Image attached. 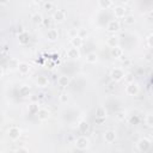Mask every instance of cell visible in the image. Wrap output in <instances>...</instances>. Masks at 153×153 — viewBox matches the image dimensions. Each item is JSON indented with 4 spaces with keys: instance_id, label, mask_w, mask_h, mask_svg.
<instances>
[{
    "instance_id": "6da1fadb",
    "label": "cell",
    "mask_w": 153,
    "mask_h": 153,
    "mask_svg": "<svg viewBox=\"0 0 153 153\" xmlns=\"http://www.w3.org/2000/svg\"><path fill=\"white\" fill-rule=\"evenodd\" d=\"M88 145H90V140H88L86 136H79V137L75 140V146H76V148L80 149V151L86 149V148L88 147Z\"/></svg>"
},
{
    "instance_id": "7a4b0ae2",
    "label": "cell",
    "mask_w": 153,
    "mask_h": 153,
    "mask_svg": "<svg viewBox=\"0 0 153 153\" xmlns=\"http://www.w3.org/2000/svg\"><path fill=\"white\" fill-rule=\"evenodd\" d=\"M110 76H111L112 80L120 81V80H122V79L124 78V72H123L121 68H114V69L111 71V73H110Z\"/></svg>"
},
{
    "instance_id": "3957f363",
    "label": "cell",
    "mask_w": 153,
    "mask_h": 153,
    "mask_svg": "<svg viewBox=\"0 0 153 153\" xmlns=\"http://www.w3.org/2000/svg\"><path fill=\"white\" fill-rule=\"evenodd\" d=\"M126 92L129 96H136L139 93V86L136 84H134V81L133 82H129L127 85V87H126Z\"/></svg>"
},
{
    "instance_id": "277c9868",
    "label": "cell",
    "mask_w": 153,
    "mask_h": 153,
    "mask_svg": "<svg viewBox=\"0 0 153 153\" xmlns=\"http://www.w3.org/2000/svg\"><path fill=\"white\" fill-rule=\"evenodd\" d=\"M149 146H151V141L148 139H146V137L140 139L139 142H137V148H139V151H142V152L147 151L149 148Z\"/></svg>"
},
{
    "instance_id": "5b68a950",
    "label": "cell",
    "mask_w": 153,
    "mask_h": 153,
    "mask_svg": "<svg viewBox=\"0 0 153 153\" xmlns=\"http://www.w3.org/2000/svg\"><path fill=\"white\" fill-rule=\"evenodd\" d=\"M53 19H54L56 23H62V22L66 19V12L62 11V10H57V11L54 13Z\"/></svg>"
},
{
    "instance_id": "8992f818",
    "label": "cell",
    "mask_w": 153,
    "mask_h": 153,
    "mask_svg": "<svg viewBox=\"0 0 153 153\" xmlns=\"http://www.w3.org/2000/svg\"><path fill=\"white\" fill-rule=\"evenodd\" d=\"M106 30L109 32H117L120 30V23L117 20H110L106 25Z\"/></svg>"
},
{
    "instance_id": "52a82bcc",
    "label": "cell",
    "mask_w": 153,
    "mask_h": 153,
    "mask_svg": "<svg viewBox=\"0 0 153 153\" xmlns=\"http://www.w3.org/2000/svg\"><path fill=\"white\" fill-rule=\"evenodd\" d=\"M8 136L12 140H17L20 136V129L18 127H11L8 129Z\"/></svg>"
},
{
    "instance_id": "ba28073f",
    "label": "cell",
    "mask_w": 153,
    "mask_h": 153,
    "mask_svg": "<svg viewBox=\"0 0 153 153\" xmlns=\"http://www.w3.org/2000/svg\"><path fill=\"white\" fill-rule=\"evenodd\" d=\"M104 140H105V142H108V143L115 142V140H116V133H115L114 130H108V131H105V134H104Z\"/></svg>"
},
{
    "instance_id": "9c48e42d",
    "label": "cell",
    "mask_w": 153,
    "mask_h": 153,
    "mask_svg": "<svg viewBox=\"0 0 153 153\" xmlns=\"http://www.w3.org/2000/svg\"><path fill=\"white\" fill-rule=\"evenodd\" d=\"M47 38L48 41L50 42H55L57 38H59V32L56 29H49L48 32H47Z\"/></svg>"
},
{
    "instance_id": "30bf717a",
    "label": "cell",
    "mask_w": 153,
    "mask_h": 153,
    "mask_svg": "<svg viewBox=\"0 0 153 153\" xmlns=\"http://www.w3.org/2000/svg\"><path fill=\"white\" fill-rule=\"evenodd\" d=\"M126 8L123 7V6H116L115 8H114V14H115V17H117V18H123L124 16H126Z\"/></svg>"
},
{
    "instance_id": "8fae6325",
    "label": "cell",
    "mask_w": 153,
    "mask_h": 153,
    "mask_svg": "<svg viewBox=\"0 0 153 153\" xmlns=\"http://www.w3.org/2000/svg\"><path fill=\"white\" fill-rule=\"evenodd\" d=\"M67 56L69 59H79L80 57V53H79L78 48L73 47V48H71V49L67 50Z\"/></svg>"
},
{
    "instance_id": "7c38bea8",
    "label": "cell",
    "mask_w": 153,
    "mask_h": 153,
    "mask_svg": "<svg viewBox=\"0 0 153 153\" xmlns=\"http://www.w3.org/2000/svg\"><path fill=\"white\" fill-rule=\"evenodd\" d=\"M37 115V117H38V120H41V121H45V120H48L49 118V111L47 110V109H39L38 110V112L36 114Z\"/></svg>"
},
{
    "instance_id": "4fadbf2b",
    "label": "cell",
    "mask_w": 153,
    "mask_h": 153,
    "mask_svg": "<svg viewBox=\"0 0 153 153\" xmlns=\"http://www.w3.org/2000/svg\"><path fill=\"white\" fill-rule=\"evenodd\" d=\"M29 33L26 32V31H22L19 35H18V41H19V43L20 44H26V43H29Z\"/></svg>"
},
{
    "instance_id": "5bb4252c",
    "label": "cell",
    "mask_w": 153,
    "mask_h": 153,
    "mask_svg": "<svg viewBox=\"0 0 153 153\" xmlns=\"http://www.w3.org/2000/svg\"><path fill=\"white\" fill-rule=\"evenodd\" d=\"M18 71H19V73H22V74H26V73H29V71H30V65L29 63H26V62H20V63H18Z\"/></svg>"
},
{
    "instance_id": "9a60e30c",
    "label": "cell",
    "mask_w": 153,
    "mask_h": 153,
    "mask_svg": "<svg viewBox=\"0 0 153 153\" xmlns=\"http://www.w3.org/2000/svg\"><path fill=\"white\" fill-rule=\"evenodd\" d=\"M71 43H72L73 47H75V48H80V47L84 44V41H82V38H81L80 36H75V37L71 38Z\"/></svg>"
},
{
    "instance_id": "2e32d148",
    "label": "cell",
    "mask_w": 153,
    "mask_h": 153,
    "mask_svg": "<svg viewBox=\"0 0 153 153\" xmlns=\"http://www.w3.org/2000/svg\"><path fill=\"white\" fill-rule=\"evenodd\" d=\"M57 84H59V86H61V87H67L68 84H69V78H68L67 75H61V76H59V79H57Z\"/></svg>"
},
{
    "instance_id": "e0dca14e",
    "label": "cell",
    "mask_w": 153,
    "mask_h": 153,
    "mask_svg": "<svg viewBox=\"0 0 153 153\" xmlns=\"http://www.w3.org/2000/svg\"><path fill=\"white\" fill-rule=\"evenodd\" d=\"M37 85H38L39 87H47V86L49 85V80H48V78L44 76V75L38 76V78H37Z\"/></svg>"
},
{
    "instance_id": "ac0fdd59",
    "label": "cell",
    "mask_w": 153,
    "mask_h": 153,
    "mask_svg": "<svg viewBox=\"0 0 153 153\" xmlns=\"http://www.w3.org/2000/svg\"><path fill=\"white\" fill-rule=\"evenodd\" d=\"M111 55H112L114 57H116V59L122 57V55H123V50H122V48H120L118 45L111 48Z\"/></svg>"
},
{
    "instance_id": "d6986e66",
    "label": "cell",
    "mask_w": 153,
    "mask_h": 153,
    "mask_svg": "<svg viewBox=\"0 0 153 153\" xmlns=\"http://www.w3.org/2000/svg\"><path fill=\"white\" fill-rule=\"evenodd\" d=\"M106 116V110L104 106H98L96 109V117L97 118H105Z\"/></svg>"
},
{
    "instance_id": "ffe728a7",
    "label": "cell",
    "mask_w": 153,
    "mask_h": 153,
    "mask_svg": "<svg viewBox=\"0 0 153 153\" xmlns=\"http://www.w3.org/2000/svg\"><path fill=\"white\" fill-rule=\"evenodd\" d=\"M30 94V87L27 85H23L19 87V96L20 97H27Z\"/></svg>"
},
{
    "instance_id": "44dd1931",
    "label": "cell",
    "mask_w": 153,
    "mask_h": 153,
    "mask_svg": "<svg viewBox=\"0 0 153 153\" xmlns=\"http://www.w3.org/2000/svg\"><path fill=\"white\" fill-rule=\"evenodd\" d=\"M106 44H108L109 47H111V48L117 47V45H118V38H117L116 36H111V37H109V38H108Z\"/></svg>"
},
{
    "instance_id": "7402d4cb",
    "label": "cell",
    "mask_w": 153,
    "mask_h": 153,
    "mask_svg": "<svg viewBox=\"0 0 153 153\" xmlns=\"http://www.w3.org/2000/svg\"><path fill=\"white\" fill-rule=\"evenodd\" d=\"M98 4H99V6L103 10H106V8H110L111 7L112 1L111 0H98Z\"/></svg>"
},
{
    "instance_id": "603a6c76",
    "label": "cell",
    "mask_w": 153,
    "mask_h": 153,
    "mask_svg": "<svg viewBox=\"0 0 153 153\" xmlns=\"http://www.w3.org/2000/svg\"><path fill=\"white\" fill-rule=\"evenodd\" d=\"M31 20L35 24H41V23H43V17L39 13H35V14L31 16Z\"/></svg>"
},
{
    "instance_id": "cb8c5ba5",
    "label": "cell",
    "mask_w": 153,
    "mask_h": 153,
    "mask_svg": "<svg viewBox=\"0 0 153 153\" xmlns=\"http://www.w3.org/2000/svg\"><path fill=\"white\" fill-rule=\"evenodd\" d=\"M86 60H87V62H90V63H96L97 60H98V55H97L96 53H90V54H87Z\"/></svg>"
},
{
    "instance_id": "d4e9b609",
    "label": "cell",
    "mask_w": 153,
    "mask_h": 153,
    "mask_svg": "<svg viewBox=\"0 0 153 153\" xmlns=\"http://www.w3.org/2000/svg\"><path fill=\"white\" fill-rule=\"evenodd\" d=\"M78 128H79V130L81 133H86L88 130V124H87L86 121H80L79 124H78Z\"/></svg>"
},
{
    "instance_id": "484cf974",
    "label": "cell",
    "mask_w": 153,
    "mask_h": 153,
    "mask_svg": "<svg viewBox=\"0 0 153 153\" xmlns=\"http://www.w3.org/2000/svg\"><path fill=\"white\" fill-rule=\"evenodd\" d=\"M124 19V24H127V25H131V24H134L135 23V18H134V16H131V14H128V16H124L123 17Z\"/></svg>"
},
{
    "instance_id": "4316f807",
    "label": "cell",
    "mask_w": 153,
    "mask_h": 153,
    "mask_svg": "<svg viewBox=\"0 0 153 153\" xmlns=\"http://www.w3.org/2000/svg\"><path fill=\"white\" fill-rule=\"evenodd\" d=\"M38 110H39V106H38L37 103H32V104L29 105V112H31V114H37Z\"/></svg>"
},
{
    "instance_id": "83f0119b",
    "label": "cell",
    "mask_w": 153,
    "mask_h": 153,
    "mask_svg": "<svg viewBox=\"0 0 153 153\" xmlns=\"http://www.w3.org/2000/svg\"><path fill=\"white\" fill-rule=\"evenodd\" d=\"M146 124L149 126V127H153V115L148 114V115L146 116Z\"/></svg>"
},
{
    "instance_id": "f1b7e54d",
    "label": "cell",
    "mask_w": 153,
    "mask_h": 153,
    "mask_svg": "<svg viewBox=\"0 0 153 153\" xmlns=\"http://www.w3.org/2000/svg\"><path fill=\"white\" fill-rule=\"evenodd\" d=\"M67 100H68V94L65 93V92H62L60 94V102L61 103H67Z\"/></svg>"
},
{
    "instance_id": "f546056e",
    "label": "cell",
    "mask_w": 153,
    "mask_h": 153,
    "mask_svg": "<svg viewBox=\"0 0 153 153\" xmlns=\"http://www.w3.org/2000/svg\"><path fill=\"white\" fill-rule=\"evenodd\" d=\"M53 2L51 1H47V2H44V5H43V7H44V10H47V11H50V10H53Z\"/></svg>"
},
{
    "instance_id": "4dcf8cb0",
    "label": "cell",
    "mask_w": 153,
    "mask_h": 153,
    "mask_svg": "<svg viewBox=\"0 0 153 153\" xmlns=\"http://www.w3.org/2000/svg\"><path fill=\"white\" fill-rule=\"evenodd\" d=\"M78 33H79V31H78L76 29H72V30L69 31V33H68V35H69V37H71V38H73V37L78 36Z\"/></svg>"
},
{
    "instance_id": "1f68e13d",
    "label": "cell",
    "mask_w": 153,
    "mask_h": 153,
    "mask_svg": "<svg viewBox=\"0 0 153 153\" xmlns=\"http://www.w3.org/2000/svg\"><path fill=\"white\" fill-rule=\"evenodd\" d=\"M124 79H126V81L129 84V82H133V74H127V75H124Z\"/></svg>"
},
{
    "instance_id": "d6a6232c",
    "label": "cell",
    "mask_w": 153,
    "mask_h": 153,
    "mask_svg": "<svg viewBox=\"0 0 153 153\" xmlns=\"http://www.w3.org/2000/svg\"><path fill=\"white\" fill-rule=\"evenodd\" d=\"M86 35H87V32H86L84 29H80V30H79V33H78V36H80L81 38H84Z\"/></svg>"
},
{
    "instance_id": "836d02e7",
    "label": "cell",
    "mask_w": 153,
    "mask_h": 153,
    "mask_svg": "<svg viewBox=\"0 0 153 153\" xmlns=\"http://www.w3.org/2000/svg\"><path fill=\"white\" fill-rule=\"evenodd\" d=\"M148 44H149V47H152V48H153V33L148 37Z\"/></svg>"
},
{
    "instance_id": "e575fe53",
    "label": "cell",
    "mask_w": 153,
    "mask_h": 153,
    "mask_svg": "<svg viewBox=\"0 0 153 153\" xmlns=\"http://www.w3.org/2000/svg\"><path fill=\"white\" fill-rule=\"evenodd\" d=\"M43 23H44L45 26H49L50 25V20L49 19H43Z\"/></svg>"
},
{
    "instance_id": "d590c367",
    "label": "cell",
    "mask_w": 153,
    "mask_h": 153,
    "mask_svg": "<svg viewBox=\"0 0 153 153\" xmlns=\"http://www.w3.org/2000/svg\"><path fill=\"white\" fill-rule=\"evenodd\" d=\"M136 122H137V117H136V116L130 118V123H131V124H133V123H136Z\"/></svg>"
},
{
    "instance_id": "8d00e7d4",
    "label": "cell",
    "mask_w": 153,
    "mask_h": 153,
    "mask_svg": "<svg viewBox=\"0 0 153 153\" xmlns=\"http://www.w3.org/2000/svg\"><path fill=\"white\" fill-rule=\"evenodd\" d=\"M14 152H27V148H17Z\"/></svg>"
},
{
    "instance_id": "74e56055",
    "label": "cell",
    "mask_w": 153,
    "mask_h": 153,
    "mask_svg": "<svg viewBox=\"0 0 153 153\" xmlns=\"http://www.w3.org/2000/svg\"><path fill=\"white\" fill-rule=\"evenodd\" d=\"M10 2V0H0V4L1 5H7Z\"/></svg>"
},
{
    "instance_id": "f35d334b",
    "label": "cell",
    "mask_w": 153,
    "mask_h": 153,
    "mask_svg": "<svg viewBox=\"0 0 153 153\" xmlns=\"http://www.w3.org/2000/svg\"><path fill=\"white\" fill-rule=\"evenodd\" d=\"M7 49H8V47H7V45H4V48H2V53L5 54V53L7 51Z\"/></svg>"
},
{
    "instance_id": "ab89813d",
    "label": "cell",
    "mask_w": 153,
    "mask_h": 153,
    "mask_svg": "<svg viewBox=\"0 0 153 153\" xmlns=\"http://www.w3.org/2000/svg\"><path fill=\"white\" fill-rule=\"evenodd\" d=\"M41 1H42V0H32V2H33V4H39Z\"/></svg>"
},
{
    "instance_id": "60d3db41",
    "label": "cell",
    "mask_w": 153,
    "mask_h": 153,
    "mask_svg": "<svg viewBox=\"0 0 153 153\" xmlns=\"http://www.w3.org/2000/svg\"><path fill=\"white\" fill-rule=\"evenodd\" d=\"M122 1H123V2H128L129 0H122Z\"/></svg>"
}]
</instances>
